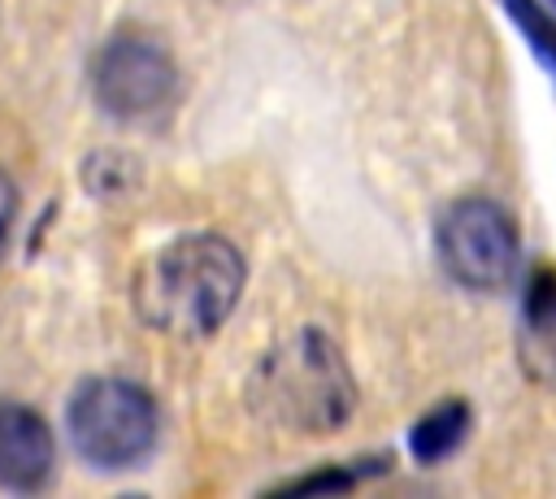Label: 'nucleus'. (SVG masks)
<instances>
[{
	"instance_id": "nucleus-4",
	"label": "nucleus",
	"mask_w": 556,
	"mask_h": 499,
	"mask_svg": "<svg viewBox=\"0 0 556 499\" xmlns=\"http://www.w3.org/2000/svg\"><path fill=\"white\" fill-rule=\"evenodd\" d=\"M434 247H439V260H443L447 278L469 286V291L504 286L517 269V256H521L513 217L495 200H482V195L456 200L439 217Z\"/></svg>"
},
{
	"instance_id": "nucleus-8",
	"label": "nucleus",
	"mask_w": 556,
	"mask_h": 499,
	"mask_svg": "<svg viewBox=\"0 0 556 499\" xmlns=\"http://www.w3.org/2000/svg\"><path fill=\"white\" fill-rule=\"evenodd\" d=\"M465 434H469V408H465L460 399H447V404L430 408V412L413 425L408 447H413V456H417L421 464H434V460L452 456V451L465 443Z\"/></svg>"
},
{
	"instance_id": "nucleus-7",
	"label": "nucleus",
	"mask_w": 556,
	"mask_h": 499,
	"mask_svg": "<svg viewBox=\"0 0 556 499\" xmlns=\"http://www.w3.org/2000/svg\"><path fill=\"white\" fill-rule=\"evenodd\" d=\"M517 356L534 382L556 386V269L534 273V282L526 291Z\"/></svg>"
},
{
	"instance_id": "nucleus-10",
	"label": "nucleus",
	"mask_w": 556,
	"mask_h": 499,
	"mask_svg": "<svg viewBox=\"0 0 556 499\" xmlns=\"http://www.w3.org/2000/svg\"><path fill=\"white\" fill-rule=\"evenodd\" d=\"M13 226H17V187H13V178L0 169V256H4V247H9Z\"/></svg>"
},
{
	"instance_id": "nucleus-5",
	"label": "nucleus",
	"mask_w": 556,
	"mask_h": 499,
	"mask_svg": "<svg viewBox=\"0 0 556 499\" xmlns=\"http://www.w3.org/2000/svg\"><path fill=\"white\" fill-rule=\"evenodd\" d=\"M91 91H96V104L122 121L148 117L174 100L178 65L165 52V43H156L152 35L122 30L91 61Z\"/></svg>"
},
{
	"instance_id": "nucleus-3",
	"label": "nucleus",
	"mask_w": 556,
	"mask_h": 499,
	"mask_svg": "<svg viewBox=\"0 0 556 499\" xmlns=\"http://www.w3.org/2000/svg\"><path fill=\"white\" fill-rule=\"evenodd\" d=\"M74 451L96 469H130L156 443V404L139 382L91 378L65 408Z\"/></svg>"
},
{
	"instance_id": "nucleus-2",
	"label": "nucleus",
	"mask_w": 556,
	"mask_h": 499,
	"mask_svg": "<svg viewBox=\"0 0 556 499\" xmlns=\"http://www.w3.org/2000/svg\"><path fill=\"white\" fill-rule=\"evenodd\" d=\"M252 408L282 430L326 434L339 430L356 404V382L343 351L321 330H300L261 356L248 382Z\"/></svg>"
},
{
	"instance_id": "nucleus-6",
	"label": "nucleus",
	"mask_w": 556,
	"mask_h": 499,
	"mask_svg": "<svg viewBox=\"0 0 556 499\" xmlns=\"http://www.w3.org/2000/svg\"><path fill=\"white\" fill-rule=\"evenodd\" d=\"M52 464H56V443L48 421L17 399H0V486L39 490L52 477Z\"/></svg>"
},
{
	"instance_id": "nucleus-9",
	"label": "nucleus",
	"mask_w": 556,
	"mask_h": 499,
	"mask_svg": "<svg viewBox=\"0 0 556 499\" xmlns=\"http://www.w3.org/2000/svg\"><path fill=\"white\" fill-rule=\"evenodd\" d=\"M500 9L513 17V26L526 35L530 52L556 74V17L539 0H500Z\"/></svg>"
},
{
	"instance_id": "nucleus-1",
	"label": "nucleus",
	"mask_w": 556,
	"mask_h": 499,
	"mask_svg": "<svg viewBox=\"0 0 556 499\" xmlns=\"http://www.w3.org/2000/svg\"><path fill=\"white\" fill-rule=\"evenodd\" d=\"M243 278L248 269L230 239L187 234L148 256L135 278V308L161 334L204 338L235 312Z\"/></svg>"
},
{
	"instance_id": "nucleus-11",
	"label": "nucleus",
	"mask_w": 556,
	"mask_h": 499,
	"mask_svg": "<svg viewBox=\"0 0 556 499\" xmlns=\"http://www.w3.org/2000/svg\"><path fill=\"white\" fill-rule=\"evenodd\" d=\"M552 4H556V0H552Z\"/></svg>"
}]
</instances>
